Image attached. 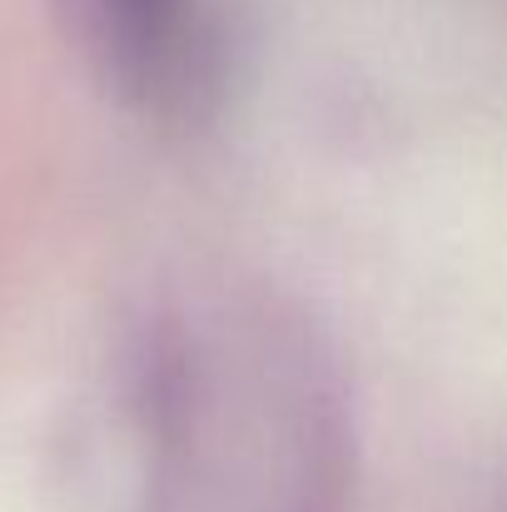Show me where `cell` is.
Here are the masks:
<instances>
[{
    "instance_id": "6da1fadb",
    "label": "cell",
    "mask_w": 507,
    "mask_h": 512,
    "mask_svg": "<svg viewBox=\"0 0 507 512\" xmlns=\"http://www.w3.org/2000/svg\"><path fill=\"white\" fill-rule=\"evenodd\" d=\"M105 70L140 95L179 90L194 40V0H75Z\"/></svg>"
}]
</instances>
